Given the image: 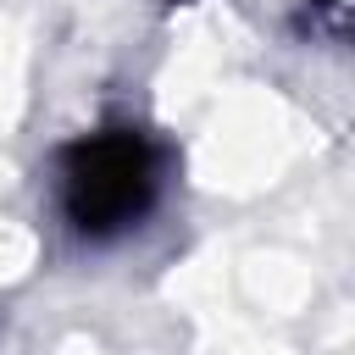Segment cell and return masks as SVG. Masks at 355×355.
Returning a JSON list of instances; mask_svg holds the SVG:
<instances>
[{"instance_id":"6da1fadb","label":"cell","mask_w":355,"mask_h":355,"mask_svg":"<svg viewBox=\"0 0 355 355\" xmlns=\"http://www.w3.org/2000/svg\"><path fill=\"white\" fill-rule=\"evenodd\" d=\"M55 200L78 239H116L161 200V150L144 128H94L55 161Z\"/></svg>"}]
</instances>
